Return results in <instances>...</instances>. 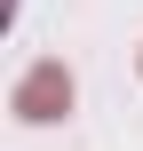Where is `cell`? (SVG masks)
<instances>
[{
	"label": "cell",
	"instance_id": "1",
	"mask_svg": "<svg viewBox=\"0 0 143 151\" xmlns=\"http://www.w3.org/2000/svg\"><path fill=\"white\" fill-rule=\"evenodd\" d=\"M64 104H72V80H64V64H40V72H24V88H16V111H24V119H64Z\"/></svg>",
	"mask_w": 143,
	"mask_h": 151
}]
</instances>
